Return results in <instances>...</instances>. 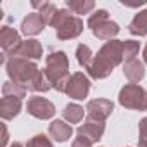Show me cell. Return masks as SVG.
<instances>
[{
    "label": "cell",
    "instance_id": "1",
    "mask_svg": "<svg viewBox=\"0 0 147 147\" xmlns=\"http://www.w3.org/2000/svg\"><path fill=\"white\" fill-rule=\"evenodd\" d=\"M123 42L119 40H109L102 45V49L97 52V55H94L90 66L87 67L88 75L92 78H107L113 69L123 61Z\"/></svg>",
    "mask_w": 147,
    "mask_h": 147
},
{
    "label": "cell",
    "instance_id": "2",
    "mask_svg": "<svg viewBox=\"0 0 147 147\" xmlns=\"http://www.w3.org/2000/svg\"><path fill=\"white\" fill-rule=\"evenodd\" d=\"M69 61H67V55L62 52V50H57V52H52L47 61H45V76L47 80L50 82V85L59 90V92H66L67 88V83L71 80L69 76Z\"/></svg>",
    "mask_w": 147,
    "mask_h": 147
},
{
    "label": "cell",
    "instance_id": "3",
    "mask_svg": "<svg viewBox=\"0 0 147 147\" xmlns=\"http://www.w3.org/2000/svg\"><path fill=\"white\" fill-rule=\"evenodd\" d=\"M50 26H54V30L57 31V38L59 40L76 38L83 31V21L80 18H76L71 11H66V9H59L57 11V14L54 16Z\"/></svg>",
    "mask_w": 147,
    "mask_h": 147
},
{
    "label": "cell",
    "instance_id": "4",
    "mask_svg": "<svg viewBox=\"0 0 147 147\" xmlns=\"http://www.w3.org/2000/svg\"><path fill=\"white\" fill-rule=\"evenodd\" d=\"M38 67L35 62H30L28 59H23V57H11L7 61V75L11 76V80L14 83H19V85H24L28 87L33 78L38 75Z\"/></svg>",
    "mask_w": 147,
    "mask_h": 147
},
{
    "label": "cell",
    "instance_id": "5",
    "mask_svg": "<svg viewBox=\"0 0 147 147\" xmlns=\"http://www.w3.org/2000/svg\"><path fill=\"white\" fill-rule=\"evenodd\" d=\"M88 28L100 40H111L119 33V26L109 19V14L104 9H99L88 18Z\"/></svg>",
    "mask_w": 147,
    "mask_h": 147
},
{
    "label": "cell",
    "instance_id": "6",
    "mask_svg": "<svg viewBox=\"0 0 147 147\" xmlns=\"http://www.w3.org/2000/svg\"><path fill=\"white\" fill-rule=\"evenodd\" d=\"M119 104L128 109L147 111V90L135 83H128L119 92Z\"/></svg>",
    "mask_w": 147,
    "mask_h": 147
},
{
    "label": "cell",
    "instance_id": "7",
    "mask_svg": "<svg viewBox=\"0 0 147 147\" xmlns=\"http://www.w3.org/2000/svg\"><path fill=\"white\" fill-rule=\"evenodd\" d=\"M114 109V104L107 99H94L87 104V114H88V119L92 121H99L102 123L104 119H107L111 116Z\"/></svg>",
    "mask_w": 147,
    "mask_h": 147
},
{
    "label": "cell",
    "instance_id": "8",
    "mask_svg": "<svg viewBox=\"0 0 147 147\" xmlns=\"http://www.w3.org/2000/svg\"><path fill=\"white\" fill-rule=\"evenodd\" d=\"M26 109L33 118H38V119H49L55 114L54 104L43 97H31L26 104Z\"/></svg>",
    "mask_w": 147,
    "mask_h": 147
},
{
    "label": "cell",
    "instance_id": "9",
    "mask_svg": "<svg viewBox=\"0 0 147 147\" xmlns=\"http://www.w3.org/2000/svg\"><path fill=\"white\" fill-rule=\"evenodd\" d=\"M21 36L19 33L11 28V26H2V30H0V45H2L4 49V54L5 55H16L19 47H21Z\"/></svg>",
    "mask_w": 147,
    "mask_h": 147
},
{
    "label": "cell",
    "instance_id": "10",
    "mask_svg": "<svg viewBox=\"0 0 147 147\" xmlns=\"http://www.w3.org/2000/svg\"><path fill=\"white\" fill-rule=\"evenodd\" d=\"M90 92V82L83 73H75L71 75V80L67 83L66 94L73 99H85Z\"/></svg>",
    "mask_w": 147,
    "mask_h": 147
},
{
    "label": "cell",
    "instance_id": "11",
    "mask_svg": "<svg viewBox=\"0 0 147 147\" xmlns=\"http://www.w3.org/2000/svg\"><path fill=\"white\" fill-rule=\"evenodd\" d=\"M47 23L43 21V18L40 16V12H31V14H28L24 19H23V23H21V31L24 33V35H38L42 30H43V26H45Z\"/></svg>",
    "mask_w": 147,
    "mask_h": 147
},
{
    "label": "cell",
    "instance_id": "12",
    "mask_svg": "<svg viewBox=\"0 0 147 147\" xmlns=\"http://www.w3.org/2000/svg\"><path fill=\"white\" fill-rule=\"evenodd\" d=\"M102 133H104V125L99 123V121H92V119H88L85 125H82L78 128V135L83 137V138H87V140H90L92 144L97 142V140H100Z\"/></svg>",
    "mask_w": 147,
    "mask_h": 147
},
{
    "label": "cell",
    "instance_id": "13",
    "mask_svg": "<svg viewBox=\"0 0 147 147\" xmlns=\"http://www.w3.org/2000/svg\"><path fill=\"white\" fill-rule=\"evenodd\" d=\"M123 73H125V76L128 78L130 83H138L144 75H145V71H144V64L138 61V59H131V61H126L125 66H123Z\"/></svg>",
    "mask_w": 147,
    "mask_h": 147
},
{
    "label": "cell",
    "instance_id": "14",
    "mask_svg": "<svg viewBox=\"0 0 147 147\" xmlns=\"http://www.w3.org/2000/svg\"><path fill=\"white\" fill-rule=\"evenodd\" d=\"M19 111H21V99L19 97H2L0 114H2L4 119H12L14 116H18Z\"/></svg>",
    "mask_w": 147,
    "mask_h": 147
},
{
    "label": "cell",
    "instance_id": "15",
    "mask_svg": "<svg viewBox=\"0 0 147 147\" xmlns=\"http://www.w3.org/2000/svg\"><path fill=\"white\" fill-rule=\"evenodd\" d=\"M42 52H43V49H42L40 42H36V40H26V42L21 43L16 57H23V59H40L42 57Z\"/></svg>",
    "mask_w": 147,
    "mask_h": 147
},
{
    "label": "cell",
    "instance_id": "16",
    "mask_svg": "<svg viewBox=\"0 0 147 147\" xmlns=\"http://www.w3.org/2000/svg\"><path fill=\"white\" fill-rule=\"evenodd\" d=\"M49 133H50L52 138H55L57 142H64V140H67V138L71 137L73 128H71V125H67V123H64V121H61V119H55V121H52V123L49 125Z\"/></svg>",
    "mask_w": 147,
    "mask_h": 147
},
{
    "label": "cell",
    "instance_id": "17",
    "mask_svg": "<svg viewBox=\"0 0 147 147\" xmlns=\"http://www.w3.org/2000/svg\"><path fill=\"white\" fill-rule=\"evenodd\" d=\"M128 31H130L131 35H135V36H144V35H147V9L142 11V12H138V14L131 19V23L128 24Z\"/></svg>",
    "mask_w": 147,
    "mask_h": 147
},
{
    "label": "cell",
    "instance_id": "18",
    "mask_svg": "<svg viewBox=\"0 0 147 147\" xmlns=\"http://www.w3.org/2000/svg\"><path fill=\"white\" fill-rule=\"evenodd\" d=\"M66 5L73 14H88L95 7L92 0H67Z\"/></svg>",
    "mask_w": 147,
    "mask_h": 147
},
{
    "label": "cell",
    "instance_id": "19",
    "mask_svg": "<svg viewBox=\"0 0 147 147\" xmlns=\"http://www.w3.org/2000/svg\"><path fill=\"white\" fill-rule=\"evenodd\" d=\"M83 107L78 104H67L62 111V116L69 121V123H80L83 119Z\"/></svg>",
    "mask_w": 147,
    "mask_h": 147
},
{
    "label": "cell",
    "instance_id": "20",
    "mask_svg": "<svg viewBox=\"0 0 147 147\" xmlns=\"http://www.w3.org/2000/svg\"><path fill=\"white\" fill-rule=\"evenodd\" d=\"M31 5L40 9V16L43 18V21H45L47 24H50V23H52L54 16H55V14H57V11H59V9H57L54 4H50V2H42V4H38V2H33Z\"/></svg>",
    "mask_w": 147,
    "mask_h": 147
},
{
    "label": "cell",
    "instance_id": "21",
    "mask_svg": "<svg viewBox=\"0 0 147 147\" xmlns=\"http://www.w3.org/2000/svg\"><path fill=\"white\" fill-rule=\"evenodd\" d=\"M26 87L24 85H19V83H14V82H5L4 87H2V92H4V97H19L23 99L26 95Z\"/></svg>",
    "mask_w": 147,
    "mask_h": 147
},
{
    "label": "cell",
    "instance_id": "22",
    "mask_svg": "<svg viewBox=\"0 0 147 147\" xmlns=\"http://www.w3.org/2000/svg\"><path fill=\"white\" fill-rule=\"evenodd\" d=\"M76 59H78L80 66H83V67H88V66H90V62H92V59H94L90 47H88V45H83V43H80V45L76 47Z\"/></svg>",
    "mask_w": 147,
    "mask_h": 147
},
{
    "label": "cell",
    "instance_id": "23",
    "mask_svg": "<svg viewBox=\"0 0 147 147\" xmlns=\"http://www.w3.org/2000/svg\"><path fill=\"white\" fill-rule=\"evenodd\" d=\"M138 50H140L138 42H135V40H126V42H123V57H125V62L135 59V55L138 54Z\"/></svg>",
    "mask_w": 147,
    "mask_h": 147
},
{
    "label": "cell",
    "instance_id": "24",
    "mask_svg": "<svg viewBox=\"0 0 147 147\" xmlns=\"http://www.w3.org/2000/svg\"><path fill=\"white\" fill-rule=\"evenodd\" d=\"M26 147H52V142L45 135H35L28 140Z\"/></svg>",
    "mask_w": 147,
    "mask_h": 147
},
{
    "label": "cell",
    "instance_id": "25",
    "mask_svg": "<svg viewBox=\"0 0 147 147\" xmlns=\"http://www.w3.org/2000/svg\"><path fill=\"white\" fill-rule=\"evenodd\" d=\"M138 147H147V118L138 125Z\"/></svg>",
    "mask_w": 147,
    "mask_h": 147
},
{
    "label": "cell",
    "instance_id": "26",
    "mask_svg": "<svg viewBox=\"0 0 147 147\" xmlns=\"http://www.w3.org/2000/svg\"><path fill=\"white\" fill-rule=\"evenodd\" d=\"M71 147H92V142L78 135V137H76V140L73 142V145H71Z\"/></svg>",
    "mask_w": 147,
    "mask_h": 147
},
{
    "label": "cell",
    "instance_id": "27",
    "mask_svg": "<svg viewBox=\"0 0 147 147\" xmlns=\"http://www.w3.org/2000/svg\"><path fill=\"white\" fill-rule=\"evenodd\" d=\"M2 131H4V138H2V147H5V144H7V128H5V125H2Z\"/></svg>",
    "mask_w": 147,
    "mask_h": 147
},
{
    "label": "cell",
    "instance_id": "28",
    "mask_svg": "<svg viewBox=\"0 0 147 147\" xmlns=\"http://www.w3.org/2000/svg\"><path fill=\"white\" fill-rule=\"evenodd\" d=\"M144 61H145V64H147V45H145V49H144Z\"/></svg>",
    "mask_w": 147,
    "mask_h": 147
},
{
    "label": "cell",
    "instance_id": "29",
    "mask_svg": "<svg viewBox=\"0 0 147 147\" xmlns=\"http://www.w3.org/2000/svg\"><path fill=\"white\" fill-rule=\"evenodd\" d=\"M11 147H23V145H21V144H18V142H16V144H12V145H11Z\"/></svg>",
    "mask_w": 147,
    "mask_h": 147
}]
</instances>
